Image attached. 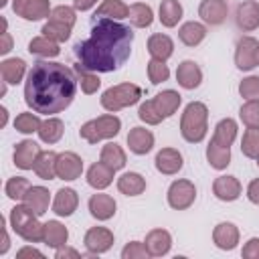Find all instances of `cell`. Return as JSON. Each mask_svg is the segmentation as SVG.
Listing matches in <instances>:
<instances>
[{
  "label": "cell",
  "mask_w": 259,
  "mask_h": 259,
  "mask_svg": "<svg viewBox=\"0 0 259 259\" xmlns=\"http://www.w3.org/2000/svg\"><path fill=\"white\" fill-rule=\"evenodd\" d=\"M134 32L113 18H99L89 38L75 45V55L87 71L109 73L119 69L132 55Z\"/></svg>",
  "instance_id": "6da1fadb"
},
{
  "label": "cell",
  "mask_w": 259,
  "mask_h": 259,
  "mask_svg": "<svg viewBox=\"0 0 259 259\" xmlns=\"http://www.w3.org/2000/svg\"><path fill=\"white\" fill-rule=\"evenodd\" d=\"M77 83L69 67L53 61H38L26 75L24 101L36 113H61L73 103Z\"/></svg>",
  "instance_id": "7a4b0ae2"
},
{
  "label": "cell",
  "mask_w": 259,
  "mask_h": 259,
  "mask_svg": "<svg viewBox=\"0 0 259 259\" xmlns=\"http://www.w3.org/2000/svg\"><path fill=\"white\" fill-rule=\"evenodd\" d=\"M208 132V107L202 101H190L180 117V134L186 142L198 144Z\"/></svg>",
  "instance_id": "3957f363"
},
{
  "label": "cell",
  "mask_w": 259,
  "mask_h": 259,
  "mask_svg": "<svg viewBox=\"0 0 259 259\" xmlns=\"http://www.w3.org/2000/svg\"><path fill=\"white\" fill-rule=\"evenodd\" d=\"M10 229L20 237L24 239L26 243H38L42 241L45 237V225L38 221V214L28 208L24 202L22 204H16L12 210H10Z\"/></svg>",
  "instance_id": "277c9868"
},
{
  "label": "cell",
  "mask_w": 259,
  "mask_h": 259,
  "mask_svg": "<svg viewBox=\"0 0 259 259\" xmlns=\"http://www.w3.org/2000/svg\"><path fill=\"white\" fill-rule=\"evenodd\" d=\"M119 130H121V119L113 113H105V115H99L95 119L85 121L79 130V136L89 144H97L101 140L115 138L119 134Z\"/></svg>",
  "instance_id": "5b68a950"
},
{
  "label": "cell",
  "mask_w": 259,
  "mask_h": 259,
  "mask_svg": "<svg viewBox=\"0 0 259 259\" xmlns=\"http://www.w3.org/2000/svg\"><path fill=\"white\" fill-rule=\"evenodd\" d=\"M142 97V89L136 85V83H119V85H113L109 89L103 91L101 95V107L115 113L123 107H130V105H136Z\"/></svg>",
  "instance_id": "8992f818"
},
{
  "label": "cell",
  "mask_w": 259,
  "mask_h": 259,
  "mask_svg": "<svg viewBox=\"0 0 259 259\" xmlns=\"http://www.w3.org/2000/svg\"><path fill=\"white\" fill-rule=\"evenodd\" d=\"M166 198H168L170 208H174V210H186L188 206H192V202L196 198V186H194V182L184 180V178L174 180L168 186Z\"/></svg>",
  "instance_id": "52a82bcc"
},
{
  "label": "cell",
  "mask_w": 259,
  "mask_h": 259,
  "mask_svg": "<svg viewBox=\"0 0 259 259\" xmlns=\"http://www.w3.org/2000/svg\"><path fill=\"white\" fill-rule=\"evenodd\" d=\"M12 10L24 20H40L51 16L49 0H12Z\"/></svg>",
  "instance_id": "ba28073f"
},
{
  "label": "cell",
  "mask_w": 259,
  "mask_h": 259,
  "mask_svg": "<svg viewBox=\"0 0 259 259\" xmlns=\"http://www.w3.org/2000/svg\"><path fill=\"white\" fill-rule=\"evenodd\" d=\"M257 45L259 40L253 36H243L235 49V65L241 71H251L257 67Z\"/></svg>",
  "instance_id": "9c48e42d"
},
{
  "label": "cell",
  "mask_w": 259,
  "mask_h": 259,
  "mask_svg": "<svg viewBox=\"0 0 259 259\" xmlns=\"http://www.w3.org/2000/svg\"><path fill=\"white\" fill-rule=\"evenodd\" d=\"M83 243H85L89 255H101V253H105V251L111 249V245H113V233L107 227H91L85 233Z\"/></svg>",
  "instance_id": "30bf717a"
},
{
  "label": "cell",
  "mask_w": 259,
  "mask_h": 259,
  "mask_svg": "<svg viewBox=\"0 0 259 259\" xmlns=\"http://www.w3.org/2000/svg\"><path fill=\"white\" fill-rule=\"evenodd\" d=\"M83 172V160L75 152H61L57 156V178L71 182L77 180Z\"/></svg>",
  "instance_id": "8fae6325"
},
{
  "label": "cell",
  "mask_w": 259,
  "mask_h": 259,
  "mask_svg": "<svg viewBox=\"0 0 259 259\" xmlns=\"http://www.w3.org/2000/svg\"><path fill=\"white\" fill-rule=\"evenodd\" d=\"M235 22L243 32H251V30L259 28V2H255V0L241 2L235 12Z\"/></svg>",
  "instance_id": "7c38bea8"
},
{
  "label": "cell",
  "mask_w": 259,
  "mask_h": 259,
  "mask_svg": "<svg viewBox=\"0 0 259 259\" xmlns=\"http://www.w3.org/2000/svg\"><path fill=\"white\" fill-rule=\"evenodd\" d=\"M156 170L166 174V176H174L182 170L184 166V160H182V154L176 150V148H162L158 154H156Z\"/></svg>",
  "instance_id": "4fadbf2b"
},
{
  "label": "cell",
  "mask_w": 259,
  "mask_h": 259,
  "mask_svg": "<svg viewBox=\"0 0 259 259\" xmlns=\"http://www.w3.org/2000/svg\"><path fill=\"white\" fill-rule=\"evenodd\" d=\"M40 152H42L40 146L36 142H32V140L18 142L16 148H14V164H16V168H20V170H32Z\"/></svg>",
  "instance_id": "5bb4252c"
},
{
  "label": "cell",
  "mask_w": 259,
  "mask_h": 259,
  "mask_svg": "<svg viewBox=\"0 0 259 259\" xmlns=\"http://www.w3.org/2000/svg\"><path fill=\"white\" fill-rule=\"evenodd\" d=\"M229 12V6L225 0H202L198 6V16L202 18V22L210 24V26H219L225 22Z\"/></svg>",
  "instance_id": "9a60e30c"
},
{
  "label": "cell",
  "mask_w": 259,
  "mask_h": 259,
  "mask_svg": "<svg viewBox=\"0 0 259 259\" xmlns=\"http://www.w3.org/2000/svg\"><path fill=\"white\" fill-rule=\"evenodd\" d=\"M241 182L235 176H219L212 182V194L223 202H233L241 196Z\"/></svg>",
  "instance_id": "2e32d148"
},
{
  "label": "cell",
  "mask_w": 259,
  "mask_h": 259,
  "mask_svg": "<svg viewBox=\"0 0 259 259\" xmlns=\"http://www.w3.org/2000/svg\"><path fill=\"white\" fill-rule=\"evenodd\" d=\"M79 206V194L73 188H59L53 200V212L57 217H71Z\"/></svg>",
  "instance_id": "e0dca14e"
},
{
  "label": "cell",
  "mask_w": 259,
  "mask_h": 259,
  "mask_svg": "<svg viewBox=\"0 0 259 259\" xmlns=\"http://www.w3.org/2000/svg\"><path fill=\"white\" fill-rule=\"evenodd\" d=\"M150 257H162L170 251L172 247V235L166 231V229H152L148 235H146V241H144Z\"/></svg>",
  "instance_id": "ac0fdd59"
},
{
  "label": "cell",
  "mask_w": 259,
  "mask_h": 259,
  "mask_svg": "<svg viewBox=\"0 0 259 259\" xmlns=\"http://www.w3.org/2000/svg\"><path fill=\"white\" fill-rule=\"evenodd\" d=\"M87 206H89L91 217H93V219H97V221H109V219L115 214V208H117V204H115L113 196L103 194V192L93 194V196L89 198Z\"/></svg>",
  "instance_id": "d6986e66"
},
{
  "label": "cell",
  "mask_w": 259,
  "mask_h": 259,
  "mask_svg": "<svg viewBox=\"0 0 259 259\" xmlns=\"http://www.w3.org/2000/svg\"><path fill=\"white\" fill-rule=\"evenodd\" d=\"M176 81L182 89H196L202 81V71L194 61L186 59L176 69Z\"/></svg>",
  "instance_id": "ffe728a7"
},
{
  "label": "cell",
  "mask_w": 259,
  "mask_h": 259,
  "mask_svg": "<svg viewBox=\"0 0 259 259\" xmlns=\"http://www.w3.org/2000/svg\"><path fill=\"white\" fill-rule=\"evenodd\" d=\"M212 241L223 251H233L239 245V229L233 223H219L212 231Z\"/></svg>",
  "instance_id": "44dd1931"
},
{
  "label": "cell",
  "mask_w": 259,
  "mask_h": 259,
  "mask_svg": "<svg viewBox=\"0 0 259 259\" xmlns=\"http://www.w3.org/2000/svg\"><path fill=\"white\" fill-rule=\"evenodd\" d=\"M127 146L134 154L144 156L154 148V134L146 127H132L127 134Z\"/></svg>",
  "instance_id": "7402d4cb"
},
{
  "label": "cell",
  "mask_w": 259,
  "mask_h": 259,
  "mask_svg": "<svg viewBox=\"0 0 259 259\" xmlns=\"http://www.w3.org/2000/svg\"><path fill=\"white\" fill-rule=\"evenodd\" d=\"M113 168H109L107 164H103L101 160L91 164L87 170V184L95 190H103L113 182Z\"/></svg>",
  "instance_id": "603a6c76"
},
{
  "label": "cell",
  "mask_w": 259,
  "mask_h": 259,
  "mask_svg": "<svg viewBox=\"0 0 259 259\" xmlns=\"http://www.w3.org/2000/svg\"><path fill=\"white\" fill-rule=\"evenodd\" d=\"M152 101H154L156 111L166 119V117H170V115H174V113L178 111L182 97H180V93H178V91H174V89H166V91L158 93Z\"/></svg>",
  "instance_id": "cb8c5ba5"
},
{
  "label": "cell",
  "mask_w": 259,
  "mask_h": 259,
  "mask_svg": "<svg viewBox=\"0 0 259 259\" xmlns=\"http://www.w3.org/2000/svg\"><path fill=\"white\" fill-rule=\"evenodd\" d=\"M148 53L152 55V59H160V61H168L174 53V40L168 34L156 32L148 38Z\"/></svg>",
  "instance_id": "d4e9b609"
},
{
  "label": "cell",
  "mask_w": 259,
  "mask_h": 259,
  "mask_svg": "<svg viewBox=\"0 0 259 259\" xmlns=\"http://www.w3.org/2000/svg\"><path fill=\"white\" fill-rule=\"evenodd\" d=\"M22 202H24L28 208H32V210L40 217V214H45V212L49 210L51 192H49L45 186H30V188L26 190V194H24Z\"/></svg>",
  "instance_id": "484cf974"
},
{
  "label": "cell",
  "mask_w": 259,
  "mask_h": 259,
  "mask_svg": "<svg viewBox=\"0 0 259 259\" xmlns=\"http://www.w3.org/2000/svg\"><path fill=\"white\" fill-rule=\"evenodd\" d=\"M206 36V26L196 20H188L178 28V38L186 47H198Z\"/></svg>",
  "instance_id": "4316f807"
},
{
  "label": "cell",
  "mask_w": 259,
  "mask_h": 259,
  "mask_svg": "<svg viewBox=\"0 0 259 259\" xmlns=\"http://www.w3.org/2000/svg\"><path fill=\"white\" fill-rule=\"evenodd\" d=\"M0 75H2V81H6L8 85H18L26 75V63L16 57L4 59L0 63Z\"/></svg>",
  "instance_id": "83f0119b"
},
{
  "label": "cell",
  "mask_w": 259,
  "mask_h": 259,
  "mask_svg": "<svg viewBox=\"0 0 259 259\" xmlns=\"http://www.w3.org/2000/svg\"><path fill=\"white\" fill-rule=\"evenodd\" d=\"M67 239H69V231L63 223L59 221L45 223V237H42L45 245H49L51 249H61L63 245H67Z\"/></svg>",
  "instance_id": "f1b7e54d"
},
{
  "label": "cell",
  "mask_w": 259,
  "mask_h": 259,
  "mask_svg": "<svg viewBox=\"0 0 259 259\" xmlns=\"http://www.w3.org/2000/svg\"><path fill=\"white\" fill-rule=\"evenodd\" d=\"M57 156L53 150H45L38 154L36 162H34V174L40 178V180H53L57 178Z\"/></svg>",
  "instance_id": "f546056e"
},
{
  "label": "cell",
  "mask_w": 259,
  "mask_h": 259,
  "mask_svg": "<svg viewBox=\"0 0 259 259\" xmlns=\"http://www.w3.org/2000/svg\"><path fill=\"white\" fill-rule=\"evenodd\" d=\"M237 132H239L237 121H235V119H231V117H225V119H221V121L214 125L212 142H217L219 146L231 148V144L237 140Z\"/></svg>",
  "instance_id": "4dcf8cb0"
},
{
  "label": "cell",
  "mask_w": 259,
  "mask_h": 259,
  "mask_svg": "<svg viewBox=\"0 0 259 259\" xmlns=\"http://www.w3.org/2000/svg\"><path fill=\"white\" fill-rule=\"evenodd\" d=\"M117 190L125 196H138L146 190V178L138 172H125L117 178Z\"/></svg>",
  "instance_id": "1f68e13d"
},
{
  "label": "cell",
  "mask_w": 259,
  "mask_h": 259,
  "mask_svg": "<svg viewBox=\"0 0 259 259\" xmlns=\"http://www.w3.org/2000/svg\"><path fill=\"white\" fill-rule=\"evenodd\" d=\"M158 18L166 28H174L182 18V4L178 0H162L158 8Z\"/></svg>",
  "instance_id": "d6a6232c"
},
{
  "label": "cell",
  "mask_w": 259,
  "mask_h": 259,
  "mask_svg": "<svg viewBox=\"0 0 259 259\" xmlns=\"http://www.w3.org/2000/svg\"><path fill=\"white\" fill-rule=\"evenodd\" d=\"M99 160H101L103 164H107L109 168H113V170H121V168L125 166V162H127L123 148L117 146L115 142H109V144H105V146L101 148Z\"/></svg>",
  "instance_id": "836d02e7"
},
{
  "label": "cell",
  "mask_w": 259,
  "mask_h": 259,
  "mask_svg": "<svg viewBox=\"0 0 259 259\" xmlns=\"http://www.w3.org/2000/svg\"><path fill=\"white\" fill-rule=\"evenodd\" d=\"M127 14H130V6L123 0H103L95 12V16L113 18V20H123L127 18Z\"/></svg>",
  "instance_id": "e575fe53"
},
{
  "label": "cell",
  "mask_w": 259,
  "mask_h": 259,
  "mask_svg": "<svg viewBox=\"0 0 259 259\" xmlns=\"http://www.w3.org/2000/svg\"><path fill=\"white\" fill-rule=\"evenodd\" d=\"M28 53L34 55V57H42V59H53L61 53L59 49V42L47 38V36H34L30 42H28Z\"/></svg>",
  "instance_id": "d590c367"
},
{
  "label": "cell",
  "mask_w": 259,
  "mask_h": 259,
  "mask_svg": "<svg viewBox=\"0 0 259 259\" xmlns=\"http://www.w3.org/2000/svg\"><path fill=\"white\" fill-rule=\"evenodd\" d=\"M63 132H65V123L59 117H49L40 123L36 134L45 144H57L63 138Z\"/></svg>",
  "instance_id": "8d00e7d4"
},
{
  "label": "cell",
  "mask_w": 259,
  "mask_h": 259,
  "mask_svg": "<svg viewBox=\"0 0 259 259\" xmlns=\"http://www.w3.org/2000/svg\"><path fill=\"white\" fill-rule=\"evenodd\" d=\"M206 160L214 170H225L231 164V148L219 146L217 142H208L206 146Z\"/></svg>",
  "instance_id": "74e56055"
},
{
  "label": "cell",
  "mask_w": 259,
  "mask_h": 259,
  "mask_svg": "<svg viewBox=\"0 0 259 259\" xmlns=\"http://www.w3.org/2000/svg\"><path fill=\"white\" fill-rule=\"evenodd\" d=\"M127 18H130L132 26H136V28H148V26L154 22V12H152V8H150L148 4L136 2V4L130 6Z\"/></svg>",
  "instance_id": "f35d334b"
},
{
  "label": "cell",
  "mask_w": 259,
  "mask_h": 259,
  "mask_svg": "<svg viewBox=\"0 0 259 259\" xmlns=\"http://www.w3.org/2000/svg\"><path fill=\"white\" fill-rule=\"evenodd\" d=\"M75 71H77V81L81 85V91L87 93V95H93L99 89L101 79L95 75V71H87L85 67H81V63L75 65Z\"/></svg>",
  "instance_id": "ab89813d"
},
{
  "label": "cell",
  "mask_w": 259,
  "mask_h": 259,
  "mask_svg": "<svg viewBox=\"0 0 259 259\" xmlns=\"http://www.w3.org/2000/svg\"><path fill=\"white\" fill-rule=\"evenodd\" d=\"M40 117L36 115V111L32 113V111H22V113H18L16 115V119H14V127H16V132H20V134H34V132H38V127H40Z\"/></svg>",
  "instance_id": "60d3db41"
},
{
  "label": "cell",
  "mask_w": 259,
  "mask_h": 259,
  "mask_svg": "<svg viewBox=\"0 0 259 259\" xmlns=\"http://www.w3.org/2000/svg\"><path fill=\"white\" fill-rule=\"evenodd\" d=\"M40 32H42V36H47L55 42H65L71 36V26H67L63 22H57V20H49V22H45Z\"/></svg>",
  "instance_id": "b9f144b4"
},
{
  "label": "cell",
  "mask_w": 259,
  "mask_h": 259,
  "mask_svg": "<svg viewBox=\"0 0 259 259\" xmlns=\"http://www.w3.org/2000/svg\"><path fill=\"white\" fill-rule=\"evenodd\" d=\"M241 152L247 158H257L259 156V127H247L241 140Z\"/></svg>",
  "instance_id": "7bdbcfd3"
},
{
  "label": "cell",
  "mask_w": 259,
  "mask_h": 259,
  "mask_svg": "<svg viewBox=\"0 0 259 259\" xmlns=\"http://www.w3.org/2000/svg\"><path fill=\"white\" fill-rule=\"evenodd\" d=\"M28 188H30V182L24 176H12V178H8V182L4 186V192H6L8 198H12V200L18 202V200L24 198V194H26Z\"/></svg>",
  "instance_id": "ee69618b"
},
{
  "label": "cell",
  "mask_w": 259,
  "mask_h": 259,
  "mask_svg": "<svg viewBox=\"0 0 259 259\" xmlns=\"http://www.w3.org/2000/svg\"><path fill=\"white\" fill-rule=\"evenodd\" d=\"M239 117L245 127H259V99H247V103L241 105Z\"/></svg>",
  "instance_id": "f6af8a7d"
},
{
  "label": "cell",
  "mask_w": 259,
  "mask_h": 259,
  "mask_svg": "<svg viewBox=\"0 0 259 259\" xmlns=\"http://www.w3.org/2000/svg\"><path fill=\"white\" fill-rule=\"evenodd\" d=\"M148 77L154 85H160L164 81H168L170 77V69L166 65V61H160V59H150L148 61Z\"/></svg>",
  "instance_id": "bcb514c9"
},
{
  "label": "cell",
  "mask_w": 259,
  "mask_h": 259,
  "mask_svg": "<svg viewBox=\"0 0 259 259\" xmlns=\"http://www.w3.org/2000/svg\"><path fill=\"white\" fill-rule=\"evenodd\" d=\"M49 20H57V22H63V24H67V26L73 28L75 26V20H77V14H75V8L61 4V6H55L51 10Z\"/></svg>",
  "instance_id": "7dc6e473"
},
{
  "label": "cell",
  "mask_w": 259,
  "mask_h": 259,
  "mask_svg": "<svg viewBox=\"0 0 259 259\" xmlns=\"http://www.w3.org/2000/svg\"><path fill=\"white\" fill-rule=\"evenodd\" d=\"M138 117H140L144 123H148V125H158V123L164 119V117L156 111L152 99H148V101H144V103L140 105V109H138Z\"/></svg>",
  "instance_id": "c3c4849f"
},
{
  "label": "cell",
  "mask_w": 259,
  "mask_h": 259,
  "mask_svg": "<svg viewBox=\"0 0 259 259\" xmlns=\"http://www.w3.org/2000/svg\"><path fill=\"white\" fill-rule=\"evenodd\" d=\"M239 93L243 99H259V77L249 75L239 83Z\"/></svg>",
  "instance_id": "681fc988"
},
{
  "label": "cell",
  "mask_w": 259,
  "mask_h": 259,
  "mask_svg": "<svg viewBox=\"0 0 259 259\" xmlns=\"http://www.w3.org/2000/svg\"><path fill=\"white\" fill-rule=\"evenodd\" d=\"M146 257H150V253L146 245L140 241H132L121 249V259H146Z\"/></svg>",
  "instance_id": "f907efd6"
},
{
  "label": "cell",
  "mask_w": 259,
  "mask_h": 259,
  "mask_svg": "<svg viewBox=\"0 0 259 259\" xmlns=\"http://www.w3.org/2000/svg\"><path fill=\"white\" fill-rule=\"evenodd\" d=\"M241 255H243L245 259H259V237L249 239V241L243 245Z\"/></svg>",
  "instance_id": "816d5d0a"
},
{
  "label": "cell",
  "mask_w": 259,
  "mask_h": 259,
  "mask_svg": "<svg viewBox=\"0 0 259 259\" xmlns=\"http://www.w3.org/2000/svg\"><path fill=\"white\" fill-rule=\"evenodd\" d=\"M55 257H57V259H81V253H79L77 249H71V247L63 245L61 249H57Z\"/></svg>",
  "instance_id": "f5cc1de1"
},
{
  "label": "cell",
  "mask_w": 259,
  "mask_h": 259,
  "mask_svg": "<svg viewBox=\"0 0 259 259\" xmlns=\"http://www.w3.org/2000/svg\"><path fill=\"white\" fill-rule=\"evenodd\" d=\"M247 198L253 204H259V178H255V180L249 182V186H247Z\"/></svg>",
  "instance_id": "db71d44e"
},
{
  "label": "cell",
  "mask_w": 259,
  "mask_h": 259,
  "mask_svg": "<svg viewBox=\"0 0 259 259\" xmlns=\"http://www.w3.org/2000/svg\"><path fill=\"white\" fill-rule=\"evenodd\" d=\"M12 51V36L8 30H2V40H0V55H8Z\"/></svg>",
  "instance_id": "11a10c76"
},
{
  "label": "cell",
  "mask_w": 259,
  "mask_h": 259,
  "mask_svg": "<svg viewBox=\"0 0 259 259\" xmlns=\"http://www.w3.org/2000/svg\"><path fill=\"white\" fill-rule=\"evenodd\" d=\"M16 257L22 259V257H45V255L34 247H22L20 251H16Z\"/></svg>",
  "instance_id": "9f6ffc18"
},
{
  "label": "cell",
  "mask_w": 259,
  "mask_h": 259,
  "mask_svg": "<svg viewBox=\"0 0 259 259\" xmlns=\"http://www.w3.org/2000/svg\"><path fill=\"white\" fill-rule=\"evenodd\" d=\"M95 4H97V0H73V8L75 10H81V12L93 8Z\"/></svg>",
  "instance_id": "6f0895ef"
},
{
  "label": "cell",
  "mask_w": 259,
  "mask_h": 259,
  "mask_svg": "<svg viewBox=\"0 0 259 259\" xmlns=\"http://www.w3.org/2000/svg\"><path fill=\"white\" fill-rule=\"evenodd\" d=\"M10 247V239H8V233H6V227L2 229V247H0V255H4Z\"/></svg>",
  "instance_id": "680465c9"
},
{
  "label": "cell",
  "mask_w": 259,
  "mask_h": 259,
  "mask_svg": "<svg viewBox=\"0 0 259 259\" xmlns=\"http://www.w3.org/2000/svg\"><path fill=\"white\" fill-rule=\"evenodd\" d=\"M0 113H2V121H0V127H4V125H6V121H8V111H6V107H0Z\"/></svg>",
  "instance_id": "91938a15"
},
{
  "label": "cell",
  "mask_w": 259,
  "mask_h": 259,
  "mask_svg": "<svg viewBox=\"0 0 259 259\" xmlns=\"http://www.w3.org/2000/svg\"><path fill=\"white\" fill-rule=\"evenodd\" d=\"M6 2H8V0H0V6H6Z\"/></svg>",
  "instance_id": "94428289"
},
{
  "label": "cell",
  "mask_w": 259,
  "mask_h": 259,
  "mask_svg": "<svg viewBox=\"0 0 259 259\" xmlns=\"http://www.w3.org/2000/svg\"><path fill=\"white\" fill-rule=\"evenodd\" d=\"M257 65H259V45H257Z\"/></svg>",
  "instance_id": "6125c7cd"
},
{
  "label": "cell",
  "mask_w": 259,
  "mask_h": 259,
  "mask_svg": "<svg viewBox=\"0 0 259 259\" xmlns=\"http://www.w3.org/2000/svg\"><path fill=\"white\" fill-rule=\"evenodd\" d=\"M255 160H257V166H259V156H257V158H255Z\"/></svg>",
  "instance_id": "be15d7a7"
}]
</instances>
